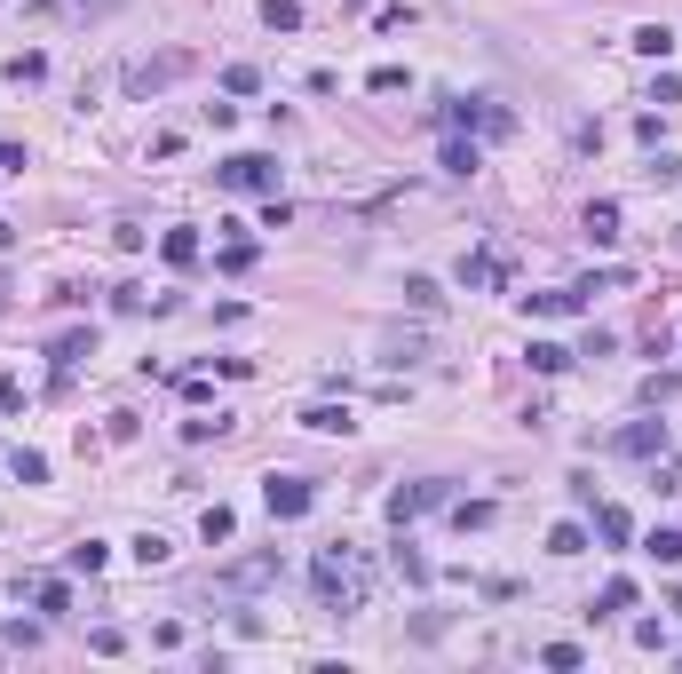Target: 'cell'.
Instances as JSON below:
<instances>
[{
    "mask_svg": "<svg viewBox=\"0 0 682 674\" xmlns=\"http://www.w3.org/2000/svg\"><path fill=\"white\" fill-rule=\"evenodd\" d=\"M579 230H587V246H611V238H619V207H611V199H595V207L579 215Z\"/></svg>",
    "mask_w": 682,
    "mask_h": 674,
    "instance_id": "ba28073f",
    "label": "cell"
},
{
    "mask_svg": "<svg viewBox=\"0 0 682 674\" xmlns=\"http://www.w3.org/2000/svg\"><path fill=\"white\" fill-rule=\"evenodd\" d=\"M365 88H373V96H397V88H405V64H373Z\"/></svg>",
    "mask_w": 682,
    "mask_h": 674,
    "instance_id": "484cf974",
    "label": "cell"
},
{
    "mask_svg": "<svg viewBox=\"0 0 682 674\" xmlns=\"http://www.w3.org/2000/svg\"><path fill=\"white\" fill-rule=\"evenodd\" d=\"M135 563H143V571H159V563H175V540H167V532H143V540H135Z\"/></svg>",
    "mask_w": 682,
    "mask_h": 674,
    "instance_id": "2e32d148",
    "label": "cell"
},
{
    "mask_svg": "<svg viewBox=\"0 0 682 674\" xmlns=\"http://www.w3.org/2000/svg\"><path fill=\"white\" fill-rule=\"evenodd\" d=\"M80 357H88V334H64V341H56V373H72Z\"/></svg>",
    "mask_w": 682,
    "mask_h": 674,
    "instance_id": "4dcf8cb0",
    "label": "cell"
},
{
    "mask_svg": "<svg viewBox=\"0 0 682 674\" xmlns=\"http://www.w3.org/2000/svg\"><path fill=\"white\" fill-rule=\"evenodd\" d=\"M8 468H16V484H48V460H40V452H16Z\"/></svg>",
    "mask_w": 682,
    "mask_h": 674,
    "instance_id": "f1b7e54d",
    "label": "cell"
},
{
    "mask_svg": "<svg viewBox=\"0 0 682 674\" xmlns=\"http://www.w3.org/2000/svg\"><path fill=\"white\" fill-rule=\"evenodd\" d=\"M595 619H611V611H635V579H603V595L587 603Z\"/></svg>",
    "mask_w": 682,
    "mask_h": 674,
    "instance_id": "7c38bea8",
    "label": "cell"
},
{
    "mask_svg": "<svg viewBox=\"0 0 682 674\" xmlns=\"http://www.w3.org/2000/svg\"><path fill=\"white\" fill-rule=\"evenodd\" d=\"M223 88H230V96H254V88H262V72H254V64H230Z\"/></svg>",
    "mask_w": 682,
    "mask_h": 674,
    "instance_id": "f546056e",
    "label": "cell"
},
{
    "mask_svg": "<svg viewBox=\"0 0 682 674\" xmlns=\"http://www.w3.org/2000/svg\"><path fill=\"white\" fill-rule=\"evenodd\" d=\"M643 556H651V563H682V532H651Z\"/></svg>",
    "mask_w": 682,
    "mask_h": 674,
    "instance_id": "d4e9b609",
    "label": "cell"
},
{
    "mask_svg": "<svg viewBox=\"0 0 682 674\" xmlns=\"http://www.w3.org/2000/svg\"><path fill=\"white\" fill-rule=\"evenodd\" d=\"M159 254H167L175 270H191V262H199V230H167V238H159Z\"/></svg>",
    "mask_w": 682,
    "mask_h": 674,
    "instance_id": "9a60e30c",
    "label": "cell"
},
{
    "mask_svg": "<svg viewBox=\"0 0 682 674\" xmlns=\"http://www.w3.org/2000/svg\"><path fill=\"white\" fill-rule=\"evenodd\" d=\"M405 302H413V310H437L445 294H437V278H405Z\"/></svg>",
    "mask_w": 682,
    "mask_h": 674,
    "instance_id": "83f0119b",
    "label": "cell"
},
{
    "mask_svg": "<svg viewBox=\"0 0 682 674\" xmlns=\"http://www.w3.org/2000/svg\"><path fill=\"white\" fill-rule=\"evenodd\" d=\"M445 500H453V492H445L437 476H429V484H397V492H389V524L405 532L413 516H429V508H445Z\"/></svg>",
    "mask_w": 682,
    "mask_h": 674,
    "instance_id": "5b68a950",
    "label": "cell"
},
{
    "mask_svg": "<svg viewBox=\"0 0 682 674\" xmlns=\"http://www.w3.org/2000/svg\"><path fill=\"white\" fill-rule=\"evenodd\" d=\"M675 254H682V230H675Z\"/></svg>",
    "mask_w": 682,
    "mask_h": 674,
    "instance_id": "e575fe53",
    "label": "cell"
},
{
    "mask_svg": "<svg viewBox=\"0 0 682 674\" xmlns=\"http://www.w3.org/2000/svg\"><path fill=\"white\" fill-rule=\"evenodd\" d=\"M579 548H587V524H556L548 532V556H579Z\"/></svg>",
    "mask_w": 682,
    "mask_h": 674,
    "instance_id": "603a6c76",
    "label": "cell"
},
{
    "mask_svg": "<svg viewBox=\"0 0 682 674\" xmlns=\"http://www.w3.org/2000/svg\"><path fill=\"white\" fill-rule=\"evenodd\" d=\"M564 365H571L564 341H532V373H564Z\"/></svg>",
    "mask_w": 682,
    "mask_h": 674,
    "instance_id": "7402d4cb",
    "label": "cell"
},
{
    "mask_svg": "<svg viewBox=\"0 0 682 674\" xmlns=\"http://www.w3.org/2000/svg\"><path fill=\"white\" fill-rule=\"evenodd\" d=\"M8 80H16V88H40V80H48V56H40V48L8 56Z\"/></svg>",
    "mask_w": 682,
    "mask_h": 674,
    "instance_id": "5bb4252c",
    "label": "cell"
},
{
    "mask_svg": "<svg viewBox=\"0 0 682 674\" xmlns=\"http://www.w3.org/2000/svg\"><path fill=\"white\" fill-rule=\"evenodd\" d=\"M484 112H492V104H468V96H453V104H445V127H453V135H468V127H484Z\"/></svg>",
    "mask_w": 682,
    "mask_h": 674,
    "instance_id": "e0dca14e",
    "label": "cell"
},
{
    "mask_svg": "<svg viewBox=\"0 0 682 674\" xmlns=\"http://www.w3.org/2000/svg\"><path fill=\"white\" fill-rule=\"evenodd\" d=\"M595 532H603V540H611V548H627V540H635V516H627V508H611V500H603V508H595Z\"/></svg>",
    "mask_w": 682,
    "mask_h": 674,
    "instance_id": "8fae6325",
    "label": "cell"
},
{
    "mask_svg": "<svg viewBox=\"0 0 682 674\" xmlns=\"http://www.w3.org/2000/svg\"><path fill=\"white\" fill-rule=\"evenodd\" d=\"M215 183H223V191H278V159H270V151H238V159L215 167Z\"/></svg>",
    "mask_w": 682,
    "mask_h": 674,
    "instance_id": "3957f363",
    "label": "cell"
},
{
    "mask_svg": "<svg viewBox=\"0 0 682 674\" xmlns=\"http://www.w3.org/2000/svg\"><path fill=\"white\" fill-rule=\"evenodd\" d=\"M64 563H72V571H104V563H112V548H104V540H80Z\"/></svg>",
    "mask_w": 682,
    "mask_h": 674,
    "instance_id": "cb8c5ba5",
    "label": "cell"
},
{
    "mask_svg": "<svg viewBox=\"0 0 682 674\" xmlns=\"http://www.w3.org/2000/svg\"><path fill=\"white\" fill-rule=\"evenodd\" d=\"M476 167H484V159H476V143L453 135V143H445V175H476Z\"/></svg>",
    "mask_w": 682,
    "mask_h": 674,
    "instance_id": "d6986e66",
    "label": "cell"
},
{
    "mask_svg": "<svg viewBox=\"0 0 682 674\" xmlns=\"http://www.w3.org/2000/svg\"><path fill=\"white\" fill-rule=\"evenodd\" d=\"M389 563H397V579H413V587H429V556H421L413 540H397V548H389Z\"/></svg>",
    "mask_w": 682,
    "mask_h": 674,
    "instance_id": "4fadbf2b",
    "label": "cell"
},
{
    "mask_svg": "<svg viewBox=\"0 0 682 674\" xmlns=\"http://www.w3.org/2000/svg\"><path fill=\"white\" fill-rule=\"evenodd\" d=\"M262 508H270L278 524H294V516L318 508V484H310V476H262Z\"/></svg>",
    "mask_w": 682,
    "mask_h": 674,
    "instance_id": "7a4b0ae2",
    "label": "cell"
},
{
    "mask_svg": "<svg viewBox=\"0 0 682 674\" xmlns=\"http://www.w3.org/2000/svg\"><path fill=\"white\" fill-rule=\"evenodd\" d=\"M619 452H627V460H651V452H667V421H635V429H619Z\"/></svg>",
    "mask_w": 682,
    "mask_h": 674,
    "instance_id": "52a82bcc",
    "label": "cell"
},
{
    "mask_svg": "<svg viewBox=\"0 0 682 674\" xmlns=\"http://www.w3.org/2000/svg\"><path fill=\"white\" fill-rule=\"evenodd\" d=\"M0 175H24V151L16 143H0Z\"/></svg>",
    "mask_w": 682,
    "mask_h": 674,
    "instance_id": "836d02e7",
    "label": "cell"
},
{
    "mask_svg": "<svg viewBox=\"0 0 682 674\" xmlns=\"http://www.w3.org/2000/svg\"><path fill=\"white\" fill-rule=\"evenodd\" d=\"M230 532H238V516H230L223 500H215V508H207V516H199V540H207V548H215V540H230Z\"/></svg>",
    "mask_w": 682,
    "mask_h": 674,
    "instance_id": "ac0fdd59",
    "label": "cell"
},
{
    "mask_svg": "<svg viewBox=\"0 0 682 674\" xmlns=\"http://www.w3.org/2000/svg\"><path fill=\"white\" fill-rule=\"evenodd\" d=\"M453 524H460V532H476V524H492V500H453Z\"/></svg>",
    "mask_w": 682,
    "mask_h": 674,
    "instance_id": "4316f807",
    "label": "cell"
},
{
    "mask_svg": "<svg viewBox=\"0 0 682 674\" xmlns=\"http://www.w3.org/2000/svg\"><path fill=\"white\" fill-rule=\"evenodd\" d=\"M310 579H318V595H326V611H365V563H357V548H318V563H310Z\"/></svg>",
    "mask_w": 682,
    "mask_h": 674,
    "instance_id": "6da1fadb",
    "label": "cell"
},
{
    "mask_svg": "<svg viewBox=\"0 0 682 674\" xmlns=\"http://www.w3.org/2000/svg\"><path fill=\"white\" fill-rule=\"evenodd\" d=\"M302 429H318V437H349L357 421H349V405H310V413H302Z\"/></svg>",
    "mask_w": 682,
    "mask_h": 674,
    "instance_id": "30bf717a",
    "label": "cell"
},
{
    "mask_svg": "<svg viewBox=\"0 0 682 674\" xmlns=\"http://www.w3.org/2000/svg\"><path fill=\"white\" fill-rule=\"evenodd\" d=\"M635 48H643V56H667V48H675V32H659V24H643V32H635Z\"/></svg>",
    "mask_w": 682,
    "mask_h": 674,
    "instance_id": "1f68e13d",
    "label": "cell"
},
{
    "mask_svg": "<svg viewBox=\"0 0 682 674\" xmlns=\"http://www.w3.org/2000/svg\"><path fill=\"white\" fill-rule=\"evenodd\" d=\"M191 72V56L183 48H167V56H143V64H127V96H159L167 80H183Z\"/></svg>",
    "mask_w": 682,
    "mask_h": 674,
    "instance_id": "277c9868",
    "label": "cell"
},
{
    "mask_svg": "<svg viewBox=\"0 0 682 674\" xmlns=\"http://www.w3.org/2000/svg\"><path fill=\"white\" fill-rule=\"evenodd\" d=\"M278 579V556H246V563H230L223 579H215V595H254V587H270Z\"/></svg>",
    "mask_w": 682,
    "mask_h": 674,
    "instance_id": "8992f818",
    "label": "cell"
},
{
    "mask_svg": "<svg viewBox=\"0 0 682 674\" xmlns=\"http://www.w3.org/2000/svg\"><path fill=\"white\" fill-rule=\"evenodd\" d=\"M579 659H587L579 643H548V651H540V667H579Z\"/></svg>",
    "mask_w": 682,
    "mask_h": 674,
    "instance_id": "d6a6232c",
    "label": "cell"
},
{
    "mask_svg": "<svg viewBox=\"0 0 682 674\" xmlns=\"http://www.w3.org/2000/svg\"><path fill=\"white\" fill-rule=\"evenodd\" d=\"M32 603L56 619V611H72V587H64V579H40V587H32Z\"/></svg>",
    "mask_w": 682,
    "mask_h": 674,
    "instance_id": "44dd1931",
    "label": "cell"
},
{
    "mask_svg": "<svg viewBox=\"0 0 682 674\" xmlns=\"http://www.w3.org/2000/svg\"><path fill=\"white\" fill-rule=\"evenodd\" d=\"M262 24H270V32H302V8H294V0H262Z\"/></svg>",
    "mask_w": 682,
    "mask_h": 674,
    "instance_id": "ffe728a7",
    "label": "cell"
},
{
    "mask_svg": "<svg viewBox=\"0 0 682 674\" xmlns=\"http://www.w3.org/2000/svg\"><path fill=\"white\" fill-rule=\"evenodd\" d=\"M500 278H508L500 254H460V286H500Z\"/></svg>",
    "mask_w": 682,
    "mask_h": 674,
    "instance_id": "9c48e42d",
    "label": "cell"
}]
</instances>
